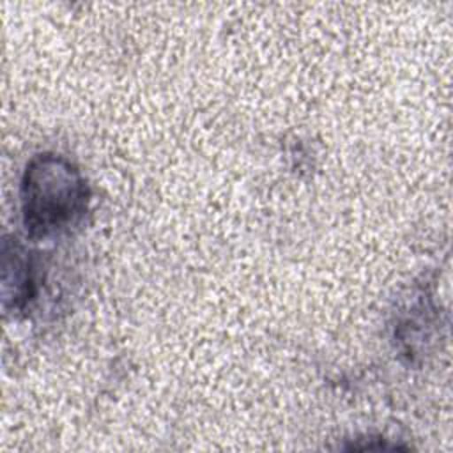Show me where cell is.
Instances as JSON below:
<instances>
[{"instance_id": "cell-1", "label": "cell", "mask_w": 453, "mask_h": 453, "mask_svg": "<svg viewBox=\"0 0 453 453\" xmlns=\"http://www.w3.org/2000/svg\"><path fill=\"white\" fill-rule=\"evenodd\" d=\"M88 184L80 168L62 154L39 152L25 165L19 207L25 232L34 241L67 234L85 216Z\"/></svg>"}, {"instance_id": "cell-2", "label": "cell", "mask_w": 453, "mask_h": 453, "mask_svg": "<svg viewBox=\"0 0 453 453\" xmlns=\"http://www.w3.org/2000/svg\"><path fill=\"white\" fill-rule=\"evenodd\" d=\"M34 255L18 241L4 237L2 244V301L12 315L25 313L37 297L39 276Z\"/></svg>"}]
</instances>
